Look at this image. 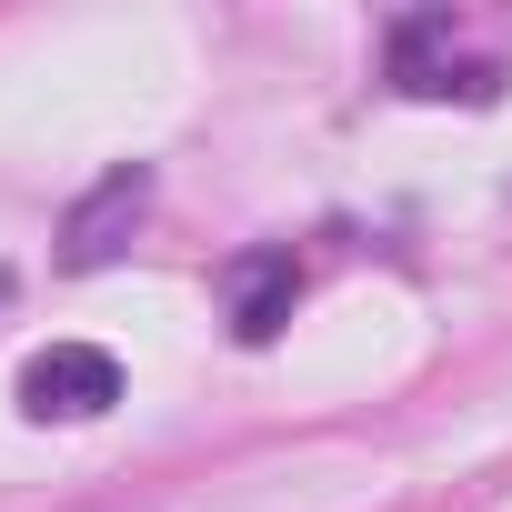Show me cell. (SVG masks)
Wrapping results in <instances>:
<instances>
[{
    "mask_svg": "<svg viewBox=\"0 0 512 512\" xmlns=\"http://www.w3.org/2000/svg\"><path fill=\"white\" fill-rule=\"evenodd\" d=\"M121 402V362L101 342H51L21 362V412L31 422H101Z\"/></svg>",
    "mask_w": 512,
    "mask_h": 512,
    "instance_id": "6da1fadb",
    "label": "cell"
},
{
    "mask_svg": "<svg viewBox=\"0 0 512 512\" xmlns=\"http://www.w3.org/2000/svg\"><path fill=\"white\" fill-rule=\"evenodd\" d=\"M141 211H151V171L131 161V171H111V181L61 221V272H101V262H121V241L141 231Z\"/></svg>",
    "mask_w": 512,
    "mask_h": 512,
    "instance_id": "7a4b0ae2",
    "label": "cell"
},
{
    "mask_svg": "<svg viewBox=\"0 0 512 512\" xmlns=\"http://www.w3.org/2000/svg\"><path fill=\"white\" fill-rule=\"evenodd\" d=\"M221 282H231V332H241V342H272V332L292 322V302H302L292 251H241Z\"/></svg>",
    "mask_w": 512,
    "mask_h": 512,
    "instance_id": "3957f363",
    "label": "cell"
}]
</instances>
